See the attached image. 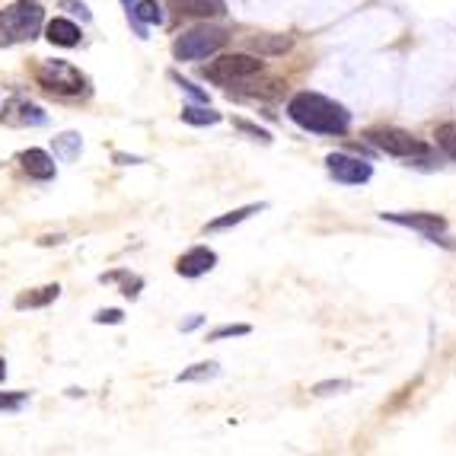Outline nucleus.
Here are the masks:
<instances>
[{"label":"nucleus","mask_w":456,"mask_h":456,"mask_svg":"<svg viewBox=\"0 0 456 456\" xmlns=\"http://www.w3.org/2000/svg\"><path fill=\"white\" fill-rule=\"evenodd\" d=\"M288 115L304 131H316V134H345L351 125L345 106L320 96V93H297L288 102Z\"/></svg>","instance_id":"f257e3e1"},{"label":"nucleus","mask_w":456,"mask_h":456,"mask_svg":"<svg viewBox=\"0 0 456 456\" xmlns=\"http://www.w3.org/2000/svg\"><path fill=\"white\" fill-rule=\"evenodd\" d=\"M45 10L38 0H16L0 10V48H10L16 42H32L42 29Z\"/></svg>","instance_id":"f03ea898"},{"label":"nucleus","mask_w":456,"mask_h":456,"mask_svg":"<svg viewBox=\"0 0 456 456\" xmlns=\"http://www.w3.org/2000/svg\"><path fill=\"white\" fill-rule=\"evenodd\" d=\"M227 42V32L221 26H195V29L183 32L173 42V54L179 61H201L208 54L221 52Z\"/></svg>","instance_id":"7ed1b4c3"},{"label":"nucleus","mask_w":456,"mask_h":456,"mask_svg":"<svg viewBox=\"0 0 456 456\" xmlns=\"http://www.w3.org/2000/svg\"><path fill=\"white\" fill-rule=\"evenodd\" d=\"M265 70V64L259 58H252V54L243 52H233V54H221L217 61H211L205 68V77L214 80V84L221 86H233V84H246L252 77H259Z\"/></svg>","instance_id":"20e7f679"},{"label":"nucleus","mask_w":456,"mask_h":456,"mask_svg":"<svg viewBox=\"0 0 456 456\" xmlns=\"http://www.w3.org/2000/svg\"><path fill=\"white\" fill-rule=\"evenodd\" d=\"M36 77L48 93H58V96H80V93H86V77L70 61H58V58L54 61H42L36 68Z\"/></svg>","instance_id":"39448f33"},{"label":"nucleus","mask_w":456,"mask_h":456,"mask_svg":"<svg viewBox=\"0 0 456 456\" xmlns=\"http://www.w3.org/2000/svg\"><path fill=\"white\" fill-rule=\"evenodd\" d=\"M367 137H370L383 153H389V157H425L428 153V147L421 144L419 137H411L409 131H403V128H377Z\"/></svg>","instance_id":"423d86ee"},{"label":"nucleus","mask_w":456,"mask_h":456,"mask_svg":"<svg viewBox=\"0 0 456 456\" xmlns=\"http://www.w3.org/2000/svg\"><path fill=\"white\" fill-rule=\"evenodd\" d=\"M326 167L335 183H342V185H364L373 175L370 163L358 160V157H348V153H329Z\"/></svg>","instance_id":"0eeeda50"},{"label":"nucleus","mask_w":456,"mask_h":456,"mask_svg":"<svg viewBox=\"0 0 456 456\" xmlns=\"http://www.w3.org/2000/svg\"><path fill=\"white\" fill-rule=\"evenodd\" d=\"M383 221H393V224H403V227L419 230V233H425L431 243H447V236H444L447 221H444L441 214H395L393 211V214H383Z\"/></svg>","instance_id":"6e6552de"},{"label":"nucleus","mask_w":456,"mask_h":456,"mask_svg":"<svg viewBox=\"0 0 456 456\" xmlns=\"http://www.w3.org/2000/svg\"><path fill=\"white\" fill-rule=\"evenodd\" d=\"M214 265H217V252L208 249V246H195V249H189L183 259L175 262V272L183 274V278H201Z\"/></svg>","instance_id":"1a4fd4ad"},{"label":"nucleus","mask_w":456,"mask_h":456,"mask_svg":"<svg viewBox=\"0 0 456 456\" xmlns=\"http://www.w3.org/2000/svg\"><path fill=\"white\" fill-rule=\"evenodd\" d=\"M45 122L48 115L36 102H26V99H13L0 112V125H45Z\"/></svg>","instance_id":"9d476101"},{"label":"nucleus","mask_w":456,"mask_h":456,"mask_svg":"<svg viewBox=\"0 0 456 456\" xmlns=\"http://www.w3.org/2000/svg\"><path fill=\"white\" fill-rule=\"evenodd\" d=\"M20 163H23V169L32 175V179H42V183L54 179V173H58L52 157H48L45 151H38V147H29V151L20 153Z\"/></svg>","instance_id":"9b49d317"},{"label":"nucleus","mask_w":456,"mask_h":456,"mask_svg":"<svg viewBox=\"0 0 456 456\" xmlns=\"http://www.w3.org/2000/svg\"><path fill=\"white\" fill-rule=\"evenodd\" d=\"M45 38L58 48H74V45H80V26L58 16V20H52V23L45 26Z\"/></svg>","instance_id":"f8f14e48"},{"label":"nucleus","mask_w":456,"mask_h":456,"mask_svg":"<svg viewBox=\"0 0 456 456\" xmlns=\"http://www.w3.org/2000/svg\"><path fill=\"white\" fill-rule=\"evenodd\" d=\"M173 10H179L183 16H224L227 7H224V0H169Z\"/></svg>","instance_id":"ddd939ff"},{"label":"nucleus","mask_w":456,"mask_h":456,"mask_svg":"<svg viewBox=\"0 0 456 456\" xmlns=\"http://www.w3.org/2000/svg\"><path fill=\"white\" fill-rule=\"evenodd\" d=\"M61 288L58 284H45V288L26 290V294L16 297V310H32V306H48L52 300H58Z\"/></svg>","instance_id":"4468645a"},{"label":"nucleus","mask_w":456,"mask_h":456,"mask_svg":"<svg viewBox=\"0 0 456 456\" xmlns=\"http://www.w3.org/2000/svg\"><path fill=\"white\" fill-rule=\"evenodd\" d=\"M134 20L147 36V23L160 26L163 20H167V13H163V7L157 4V0H137V4H134Z\"/></svg>","instance_id":"2eb2a0df"},{"label":"nucleus","mask_w":456,"mask_h":456,"mask_svg":"<svg viewBox=\"0 0 456 456\" xmlns=\"http://www.w3.org/2000/svg\"><path fill=\"white\" fill-rule=\"evenodd\" d=\"M265 205H246V208H236V211L224 214V217H217V221L208 224V230H227V227H236V224H243L249 221L252 214H259Z\"/></svg>","instance_id":"dca6fc26"},{"label":"nucleus","mask_w":456,"mask_h":456,"mask_svg":"<svg viewBox=\"0 0 456 456\" xmlns=\"http://www.w3.org/2000/svg\"><path fill=\"white\" fill-rule=\"evenodd\" d=\"M183 122H189V125H217V122H221V112L208 109V102H205V106H185L183 109Z\"/></svg>","instance_id":"f3484780"},{"label":"nucleus","mask_w":456,"mask_h":456,"mask_svg":"<svg viewBox=\"0 0 456 456\" xmlns=\"http://www.w3.org/2000/svg\"><path fill=\"white\" fill-rule=\"evenodd\" d=\"M221 373V367L214 364V361H208V364H195V367H189V370H183L175 380L179 383H198V380H211V377H217Z\"/></svg>","instance_id":"a211bd4d"},{"label":"nucleus","mask_w":456,"mask_h":456,"mask_svg":"<svg viewBox=\"0 0 456 456\" xmlns=\"http://www.w3.org/2000/svg\"><path fill=\"white\" fill-rule=\"evenodd\" d=\"M80 147H84V141H80V134H61V137H54V153L58 157H64V160H74L77 153H80Z\"/></svg>","instance_id":"6ab92c4d"},{"label":"nucleus","mask_w":456,"mask_h":456,"mask_svg":"<svg viewBox=\"0 0 456 456\" xmlns=\"http://www.w3.org/2000/svg\"><path fill=\"white\" fill-rule=\"evenodd\" d=\"M437 147H441L444 153H447L450 160H456V122H447L437 128Z\"/></svg>","instance_id":"aec40b11"},{"label":"nucleus","mask_w":456,"mask_h":456,"mask_svg":"<svg viewBox=\"0 0 456 456\" xmlns=\"http://www.w3.org/2000/svg\"><path fill=\"white\" fill-rule=\"evenodd\" d=\"M252 48H259V52H274V54H281L290 48V38L288 36H278V38H265L259 36L256 42H252Z\"/></svg>","instance_id":"412c9836"},{"label":"nucleus","mask_w":456,"mask_h":456,"mask_svg":"<svg viewBox=\"0 0 456 456\" xmlns=\"http://www.w3.org/2000/svg\"><path fill=\"white\" fill-rule=\"evenodd\" d=\"M26 399H29V393H23V389H16V393H0V411H16V409H23Z\"/></svg>","instance_id":"4be33fe9"},{"label":"nucleus","mask_w":456,"mask_h":456,"mask_svg":"<svg viewBox=\"0 0 456 456\" xmlns=\"http://www.w3.org/2000/svg\"><path fill=\"white\" fill-rule=\"evenodd\" d=\"M236 335H249V326H221L208 335V342H221V338H236Z\"/></svg>","instance_id":"5701e85b"},{"label":"nucleus","mask_w":456,"mask_h":456,"mask_svg":"<svg viewBox=\"0 0 456 456\" xmlns=\"http://www.w3.org/2000/svg\"><path fill=\"white\" fill-rule=\"evenodd\" d=\"M169 77H173V84H179V90L189 93V96L195 99V102H208V93H205V90H198V86L191 84V80H183L179 74H169Z\"/></svg>","instance_id":"b1692460"},{"label":"nucleus","mask_w":456,"mask_h":456,"mask_svg":"<svg viewBox=\"0 0 456 456\" xmlns=\"http://www.w3.org/2000/svg\"><path fill=\"white\" fill-rule=\"evenodd\" d=\"M122 320H125L122 310H99L96 316H93V322H99V326H102V322H109V326H118Z\"/></svg>","instance_id":"393cba45"},{"label":"nucleus","mask_w":456,"mask_h":456,"mask_svg":"<svg viewBox=\"0 0 456 456\" xmlns=\"http://www.w3.org/2000/svg\"><path fill=\"white\" fill-rule=\"evenodd\" d=\"M348 387H351L348 380H335V383H320L313 393H316V395H332V393H338V389H348Z\"/></svg>","instance_id":"a878e982"},{"label":"nucleus","mask_w":456,"mask_h":456,"mask_svg":"<svg viewBox=\"0 0 456 456\" xmlns=\"http://www.w3.org/2000/svg\"><path fill=\"white\" fill-rule=\"evenodd\" d=\"M61 4L70 10V13H77V16H80V20H84V23H86V20H90V10H86L84 4H80V0H61Z\"/></svg>","instance_id":"bb28decb"},{"label":"nucleus","mask_w":456,"mask_h":456,"mask_svg":"<svg viewBox=\"0 0 456 456\" xmlns=\"http://www.w3.org/2000/svg\"><path fill=\"white\" fill-rule=\"evenodd\" d=\"M236 128L246 131V134H252V137H259V141H272V137H268V131L256 128V125H249V122H236Z\"/></svg>","instance_id":"cd10ccee"},{"label":"nucleus","mask_w":456,"mask_h":456,"mask_svg":"<svg viewBox=\"0 0 456 456\" xmlns=\"http://www.w3.org/2000/svg\"><path fill=\"white\" fill-rule=\"evenodd\" d=\"M122 4H125V13H128V20H131V23H134L137 36L147 38V36H144V29H141V26H137V20H134V4H137V0H122Z\"/></svg>","instance_id":"c85d7f7f"},{"label":"nucleus","mask_w":456,"mask_h":456,"mask_svg":"<svg viewBox=\"0 0 456 456\" xmlns=\"http://www.w3.org/2000/svg\"><path fill=\"white\" fill-rule=\"evenodd\" d=\"M201 326V316H191L189 322H183V332H191V329H198Z\"/></svg>","instance_id":"c756f323"},{"label":"nucleus","mask_w":456,"mask_h":456,"mask_svg":"<svg viewBox=\"0 0 456 456\" xmlns=\"http://www.w3.org/2000/svg\"><path fill=\"white\" fill-rule=\"evenodd\" d=\"M4 380H7V361L0 358V383H4Z\"/></svg>","instance_id":"7c9ffc66"}]
</instances>
